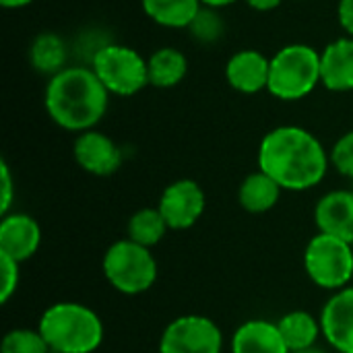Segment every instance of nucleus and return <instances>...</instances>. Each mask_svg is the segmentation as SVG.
Listing matches in <instances>:
<instances>
[{
  "instance_id": "1",
  "label": "nucleus",
  "mask_w": 353,
  "mask_h": 353,
  "mask_svg": "<svg viewBox=\"0 0 353 353\" xmlns=\"http://www.w3.org/2000/svg\"><path fill=\"white\" fill-rule=\"evenodd\" d=\"M259 170L271 176L283 190H310L329 172L331 155L306 128L283 124L269 130L259 145Z\"/></svg>"
},
{
  "instance_id": "2",
  "label": "nucleus",
  "mask_w": 353,
  "mask_h": 353,
  "mask_svg": "<svg viewBox=\"0 0 353 353\" xmlns=\"http://www.w3.org/2000/svg\"><path fill=\"white\" fill-rule=\"evenodd\" d=\"M43 105L56 126L81 134L93 130L103 120L110 91L89 64H74L48 81Z\"/></svg>"
},
{
  "instance_id": "3",
  "label": "nucleus",
  "mask_w": 353,
  "mask_h": 353,
  "mask_svg": "<svg viewBox=\"0 0 353 353\" xmlns=\"http://www.w3.org/2000/svg\"><path fill=\"white\" fill-rule=\"evenodd\" d=\"M37 331L52 353H93L103 341L99 314L79 302H58L43 310Z\"/></svg>"
},
{
  "instance_id": "4",
  "label": "nucleus",
  "mask_w": 353,
  "mask_h": 353,
  "mask_svg": "<svg viewBox=\"0 0 353 353\" xmlns=\"http://www.w3.org/2000/svg\"><path fill=\"white\" fill-rule=\"evenodd\" d=\"M321 85V52L308 43L283 46L271 56L269 93L281 101H300Z\"/></svg>"
},
{
  "instance_id": "5",
  "label": "nucleus",
  "mask_w": 353,
  "mask_h": 353,
  "mask_svg": "<svg viewBox=\"0 0 353 353\" xmlns=\"http://www.w3.org/2000/svg\"><path fill=\"white\" fill-rule=\"evenodd\" d=\"M101 269L108 283L124 296L149 292L155 285L159 271L151 248H145L128 238L110 244L103 254Z\"/></svg>"
},
{
  "instance_id": "6",
  "label": "nucleus",
  "mask_w": 353,
  "mask_h": 353,
  "mask_svg": "<svg viewBox=\"0 0 353 353\" xmlns=\"http://www.w3.org/2000/svg\"><path fill=\"white\" fill-rule=\"evenodd\" d=\"M110 95L132 97L149 85V66L134 48L110 41L89 64Z\"/></svg>"
},
{
  "instance_id": "7",
  "label": "nucleus",
  "mask_w": 353,
  "mask_h": 353,
  "mask_svg": "<svg viewBox=\"0 0 353 353\" xmlns=\"http://www.w3.org/2000/svg\"><path fill=\"white\" fill-rule=\"evenodd\" d=\"M304 269L314 285L339 292L353 279V246L319 232L306 244Z\"/></svg>"
},
{
  "instance_id": "8",
  "label": "nucleus",
  "mask_w": 353,
  "mask_h": 353,
  "mask_svg": "<svg viewBox=\"0 0 353 353\" xmlns=\"http://www.w3.org/2000/svg\"><path fill=\"white\" fill-rule=\"evenodd\" d=\"M221 329L203 314L174 319L161 333L159 353H221Z\"/></svg>"
},
{
  "instance_id": "9",
  "label": "nucleus",
  "mask_w": 353,
  "mask_h": 353,
  "mask_svg": "<svg viewBox=\"0 0 353 353\" xmlns=\"http://www.w3.org/2000/svg\"><path fill=\"white\" fill-rule=\"evenodd\" d=\"M207 207L205 192L199 182L190 178L176 180L168 184L159 196L157 209L161 211L170 230L182 232L199 223Z\"/></svg>"
},
{
  "instance_id": "10",
  "label": "nucleus",
  "mask_w": 353,
  "mask_h": 353,
  "mask_svg": "<svg viewBox=\"0 0 353 353\" xmlns=\"http://www.w3.org/2000/svg\"><path fill=\"white\" fill-rule=\"evenodd\" d=\"M72 155L77 165L91 176H112L122 165V151L116 141L95 128L77 134Z\"/></svg>"
},
{
  "instance_id": "11",
  "label": "nucleus",
  "mask_w": 353,
  "mask_h": 353,
  "mask_svg": "<svg viewBox=\"0 0 353 353\" xmlns=\"http://www.w3.org/2000/svg\"><path fill=\"white\" fill-rule=\"evenodd\" d=\"M319 319L327 343L337 353H353V288L335 292Z\"/></svg>"
},
{
  "instance_id": "12",
  "label": "nucleus",
  "mask_w": 353,
  "mask_h": 353,
  "mask_svg": "<svg viewBox=\"0 0 353 353\" xmlns=\"http://www.w3.org/2000/svg\"><path fill=\"white\" fill-rule=\"evenodd\" d=\"M269 72L271 58L252 48L236 52L225 64L228 85L244 95H256L269 89Z\"/></svg>"
},
{
  "instance_id": "13",
  "label": "nucleus",
  "mask_w": 353,
  "mask_h": 353,
  "mask_svg": "<svg viewBox=\"0 0 353 353\" xmlns=\"http://www.w3.org/2000/svg\"><path fill=\"white\" fill-rule=\"evenodd\" d=\"M41 244V228L27 213H6L0 221V254L25 263Z\"/></svg>"
},
{
  "instance_id": "14",
  "label": "nucleus",
  "mask_w": 353,
  "mask_h": 353,
  "mask_svg": "<svg viewBox=\"0 0 353 353\" xmlns=\"http://www.w3.org/2000/svg\"><path fill=\"white\" fill-rule=\"evenodd\" d=\"M314 221L321 234H329L353 246V190H331L319 199Z\"/></svg>"
},
{
  "instance_id": "15",
  "label": "nucleus",
  "mask_w": 353,
  "mask_h": 353,
  "mask_svg": "<svg viewBox=\"0 0 353 353\" xmlns=\"http://www.w3.org/2000/svg\"><path fill=\"white\" fill-rule=\"evenodd\" d=\"M321 85L333 93L353 91V37H337L321 52Z\"/></svg>"
},
{
  "instance_id": "16",
  "label": "nucleus",
  "mask_w": 353,
  "mask_h": 353,
  "mask_svg": "<svg viewBox=\"0 0 353 353\" xmlns=\"http://www.w3.org/2000/svg\"><path fill=\"white\" fill-rule=\"evenodd\" d=\"M232 353H290L277 323L254 319L242 323L232 337Z\"/></svg>"
},
{
  "instance_id": "17",
  "label": "nucleus",
  "mask_w": 353,
  "mask_h": 353,
  "mask_svg": "<svg viewBox=\"0 0 353 353\" xmlns=\"http://www.w3.org/2000/svg\"><path fill=\"white\" fill-rule=\"evenodd\" d=\"M68 56H70V48L64 41L62 35L54 33V31H41L33 37L31 46H29V64L33 70H37L39 74H46L48 79L56 77L58 72H62L68 64Z\"/></svg>"
},
{
  "instance_id": "18",
  "label": "nucleus",
  "mask_w": 353,
  "mask_h": 353,
  "mask_svg": "<svg viewBox=\"0 0 353 353\" xmlns=\"http://www.w3.org/2000/svg\"><path fill=\"white\" fill-rule=\"evenodd\" d=\"M281 192L283 188L271 176L256 170L242 180L238 188V203L246 213L261 215L275 209V205L281 199Z\"/></svg>"
},
{
  "instance_id": "19",
  "label": "nucleus",
  "mask_w": 353,
  "mask_h": 353,
  "mask_svg": "<svg viewBox=\"0 0 353 353\" xmlns=\"http://www.w3.org/2000/svg\"><path fill=\"white\" fill-rule=\"evenodd\" d=\"M147 66H149V85L157 89H172L180 85L188 72L186 54L172 46L157 48L147 58Z\"/></svg>"
},
{
  "instance_id": "20",
  "label": "nucleus",
  "mask_w": 353,
  "mask_h": 353,
  "mask_svg": "<svg viewBox=\"0 0 353 353\" xmlns=\"http://www.w3.org/2000/svg\"><path fill=\"white\" fill-rule=\"evenodd\" d=\"M277 327L281 331V337H283L290 353L316 345L319 337L323 335L321 319L312 316L306 310H292V312L283 314L277 321Z\"/></svg>"
},
{
  "instance_id": "21",
  "label": "nucleus",
  "mask_w": 353,
  "mask_h": 353,
  "mask_svg": "<svg viewBox=\"0 0 353 353\" xmlns=\"http://www.w3.org/2000/svg\"><path fill=\"white\" fill-rule=\"evenodd\" d=\"M143 12L157 25L168 29H188L196 12L203 8L201 0H141Z\"/></svg>"
},
{
  "instance_id": "22",
  "label": "nucleus",
  "mask_w": 353,
  "mask_h": 353,
  "mask_svg": "<svg viewBox=\"0 0 353 353\" xmlns=\"http://www.w3.org/2000/svg\"><path fill=\"white\" fill-rule=\"evenodd\" d=\"M168 230L170 228L161 211L157 207H145L130 215L126 223V238L145 248H153L165 238Z\"/></svg>"
},
{
  "instance_id": "23",
  "label": "nucleus",
  "mask_w": 353,
  "mask_h": 353,
  "mask_svg": "<svg viewBox=\"0 0 353 353\" xmlns=\"http://www.w3.org/2000/svg\"><path fill=\"white\" fill-rule=\"evenodd\" d=\"M188 33L194 41L203 43V46L217 43L225 33V21H223L219 8L203 6L196 12V17L192 19V23L188 25Z\"/></svg>"
},
{
  "instance_id": "24",
  "label": "nucleus",
  "mask_w": 353,
  "mask_h": 353,
  "mask_svg": "<svg viewBox=\"0 0 353 353\" xmlns=\"http://www.w3.org/2000/svg\"><path fill=\"white\" fill-rule=\"evenodd\" d=\"M0 353H52L37 329H12L2 337Z\"/></svg>"
},
{
  "instance_id": "25",
  "label": "nucleus",
  "mask_w": 353,
  "mask_h": 353,
  "mask_svg": "<svg viewBox=\"0 0 353 353\" xmlns=\"http://www.w3.org/2000/svg\"><path fill=\"white\" fill-rule=\"evenodd\" d=\"M329 155H331V165L341 176L353 180V130L337 139Z\"/></svg>"
},
{
  "instance_id": "26",
  "label": "nucleus",
  "mask_w": 353,
  "mask_h": 353,
  "mask_svg": "<svg viewBox=\"0 0 353 353\" xmlns=\"http://www.w3.org/2000/svg\"><path fill=\"white\" fill-rule=\"evenodd\" d=\"M0 267H2V288H0V302L6 304L12 294L17 292L19 288V267L21 263L0 254Z\"/></svg>"
},
{
  "instance_id": "27",
  "label": "nucleus",
  "mask_w": 353,
  "mask_h": 353,
  "mask_svg": "<svg viewBox=\"0 0 353 353\" xmlns=\"http://www.w3.org/2000/svg\"><path fill=\"white\" fill-rule=\"evenodd\" d=\"M0 176H2V205H0V213L6 215L10 205H12V194H14V186H12V176L8 170V163L2 161L0 163Z\"/></svg>"
},
{
  "instance_id": "28",
  "label": "nucleus",
  "mask_w": 353,
  "mask_h": 353,
  "mask_svg": "<svg viewBox=\"0 0 353 353\" xmlns=\"http://www.w3.org/2000/svg\"><path fill=\"white\" fill-rule=\"evenodd\" d=\"M337 19L341 29L353 37V0H339L337 4Z\"/></svg>"
},
{
  "instance_id": "29",
  "label": "nucleus",
  "mask_w": 353,
  "mask_h": 353,
  "mask_svg": "<svg viewBox=\"0 0 353 353\" xmlns=\"http://www.w3.org/2000/svg\"><path fill=\"white\" fill-rule=\"evenodd\" d=\"M252 10H259V12H271L275 8L281 6L283 0H244Z\"/></svg>"
},
{
  "instance_id": "30",
  "label": "nucleus",
  "mask_w": 353,
  "mask_h": 353,
  "mask_svg": "<svg viewBox=\"0 0 353 353\" xmlns=\"http://www.w3.org/2000/svg\"><path fill=\"white\" fill-rule=\"evenodd\" d=\"M33 0H0V4L4 6V8H25V6H29Z\"/></svg>"
},
{
  "instance_id": "31",
  "label": "nucleus",
  "mask_w": 353,
  "mask_h": 353,
  "mask_svg": "<svg viewBox=\"0 0 353 353\" xmlns=\"http://www.w3.org/2000/svg\"><path fill=\"white\" fill-rule=\"evenodd\" d=\"M203 2V6H211V8H225V6H230V4H236L238 0H201Z\"/></svg>"
},
{
  "instance_id": "32",
  "label": "nucleus",
  "mask_w": 353,
  "mask_h": 353,
  "mask_svg": "<svg viewBox=\"0 0 353 353\" xmlns=\"http://www.w3.org/2000/svg\"><path fill=\"white\" fill-rule=\"evenodd\" d=\"M294 353H327L323 347H319V345H312V347H308V350H300V352H294Z\"/></svg>"
}]
</instances>
